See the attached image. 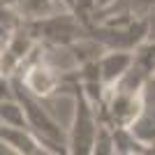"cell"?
Wrapping results in <instances>:
<instances>
[{
  "mask_svg": "<svg viewBox=\"0 0 155 155\" xmlns=\"http://www.w3.org/2000/svg\"><path fill=\"white\" fill-rule=\"evenodd\" d=\"M67 95H72V100H74L72 127L67 130V153L93 155L97 125H100V114H97L93 100L86 95L84 86L79 84L74 70H70V88H67Z\"/></svg>",
  "mask_w": 155,
  "mask_h": 155,
  "instance_id": "cell-4",
  "label": "cell"
},
{
  "mask_svg": "<svg viewBox=\"0 0 155 155\" xmlns=\"http://www.w3.org/2000/svg\"><path fill=\"white\" fill-rule=\"evenodd\" d=\"M150 21L132 12H97L86 23V37L102 51H134L148 39Z\"/></svg>",
  "mask_w": 155,
  "mask_h": 155,
  "instance_id": "cell-1",
  "label": "cell"
},
{
  "mask_svg": "<svg viewBox=\"0 0 155 155\" xmlns=\"http://www.w3.org/2000/svg\"><path fill=\"white\" fill-rule=\"evenodd\" d=\"M12 79H16L30 95L39 100H49L60 93H67L70 88V70L60 72L46 56V46L37 44L35 51L28 56V60L19 67V72Z\"/></svg>",
  "mask_w": 155,
  "mask_h": 155,
  "instance_id": "cell-2",
  "label": "cell"
},
{
  "mask_svg": "<svg viewBox=\"0 0 155 155\" xmlns=\"http://www.w3.org/2000/svg\"><path fill=\"white\" fill-rule=\"evenodd\" d=\"M0 141L5 143V146H9L14 153H21V155H42V153H46L42 141H39L28 127H14V125L0 123Z\"/></svg>",
  "mask_w": 155,
  "mask_h": 155,
  "instance_id": "cell-6",
  "label": "cell"
},
{
  "mask_svg": "<svg viewBox=\"0 0 155 155\" xmlns=\"http://www.w3.org/2000/svg\"><path fill=\"white\" fill-rule=\"evenodd\" d=\"M12 95L19 100L23 116H26V127L37 137L46 153H67V130L60 127V123L44 109V100L30 95L16 79H9Z\"/></svg>",
  "mask_w": 155,
  "mask_h": 155,
  "instance_id": "cell-3",
  "label": "cell"
},
{
  "mask_svg": "<svg viewBox=\"0 0 155 155\" xmlns=\"http://www.w3.org/2000/svg\"><path fill=\"white\" fill-rule=\"evenodd\" d=\"M118 0H95V7H97V12H104V9H109L111 5H116Z\"/></svg>",
  "mask_w": 155,
  "mask_h": 155,
  "instance_id": "cell-8",
  "label": "cell"
},
{
  "mask_svg": "<svg viewBox=\"0 0 155 155\" xmlns=\"http://www.w3.org/2000/svg\"><path fill=\"white\" fill-rule=\"evenodd\" d=\"M130 65H132V51H102L97 56L95 70L104 91H109L111 86H116L125 77Z\"/></svg>",
  "mask_w": 155,
  "mask_h": 155,
  "instance_id": "cell-5",
  "label": "cell"
},
{
  "mask_svg": "<svg viewBox=\"0 0 155 155\" xmlns=\"http://www.w3.org/2000/svg\"><path fill=\"white\" fill-rule=\"evenodd\" d=\"M58 5H63L60 0H21L16 14L19 19H37V16L53 14Z\"/></svg>",
  "mask_w": 155,
  "mask_h": 155,
  "instance_id": "cell-7",
  "label": "cell"
}]
</instances>
